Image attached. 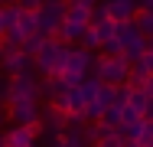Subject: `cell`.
Listing matches in <instances>:
<instances>
[{
  "label": "cell",
  "mask_w": 153,
  "mask_h": 147,
  "mask_svg": "<svg viewBox=\"0 0 153 147\" xmlns=\"http://www.w3.org/2000/svg\"><path fill=\"white\" fill-rule=\"evenodd\" d=\"M94 69V52L82 49V46H68V56H65V69H62V82L65 88H78Z\"/></svg>",
  "instance_id": "obj_1"
},
{
  "label": "cell",
  "mask_w": 153,
  "mask_h": 147,
  "mask_svg": "<svg viewBox=\"0 0 153 147\" xmlns=\"http://www.w3.org/2000/svg\"><path fill=\"white\" fill-rule=\"evenodd\" d=\"M65 20H68V23H78V26H91V10L82 7V3H68Z\"/></svg>",
  "instance_id": "obj_12"
},
{
  "label": "cell",
  "mask_w": 153,
  "mask_h": 147,
  "mask_svg": "<svg viewBox=\"0 0 153 147\" xmlns=\"http://www.w3.org/2000/svg\"><path fill=\"white\" fill-rule=\"evenodd\" d=\"M0 62H3V46H0Z\"/></svg>",
  "instance_id": "obj_32"
},
{
  "label": "cell",
  "mask_w": 153,
  "mask_h": 147,
  "mask_svg": "<svg viewBox=\"0 0 153 147\" xmlns=\"http://www.w3.org/2000/svg\"><path fill=\"white\" fill-rule=\"evenodd\" d=\"M82 49H88V52H94V49H101V39H98V33H94L91 26H88V33H85V39H82Z\"/></svg>",
  "instance_id": "obj_22"
},
{
  "label": "cell",
  "mask_w": 153,
  "mask_h": 147,
  "mask_svg": "<svg viewBox=\"0 0 153 147\" xmlns=\"http://www.w3.org/2000/svg\"><path fill=\"white\" fill-rule=\"evenodd\" d=\"M108 3V16L114 23H134L137 20V0H104Z\"/></svg>",
  "instance_id": "obj_10"
},
{
  "label": "cell",
  "mask_w": 153,
  "mask_h": 147,
  "mask_svg": "<svg viewBox=\"0 0 153 147\" xmlns=\"http://www.w3.org/2000/svg\"><path fill=\"white\" fill-rule=\"evenodd\" d=\"M147 82H150V72H147V65H143V59H140V62L130 65V88H143V92H147Z\"/></svg>",
  "instance_id": "obj_13"
},
{
  "label": "cell",
  "mask_w": 153,
  "mask_h": 147,
  "mask_svg": "<svg viewBox=\"0 0 153 147\" xmlns=\"http://www.w3.org/2000/svg\"><path fill=\"white\" fill-rule=\"evenodd\" d=\"M20 33H23V36H26V39H30V36H39V16H36V13H23V16H20Z\"/></svg>",
  "instance_id": "obj_15"
},
{
  "label": "cell",
  "mask_w": 153,
  "mask_h": 147,
  "mask_svg": "<svg viewBox=\"0 0 153 147\" xmlns=\"http://www.w3.org/2000/svg\"><path fill=\"white\" fill-rule=\"evenodd\" d=\"M101 56H111V59L124 56V49H121V39H117V36H114V39H108V43L101 46Z\"/></svg>",
  "instance_id": "obj_21"
},
{
  "label": "cell",
  "mask_w": 153,
  "mask_h": 147,
  "mask_svg": "<svg viewBox=\"0 0 153 147\" xmlns=\"http://www.w3.org/2000/svg\"><path fill=\"white\" fill-rule=\"evenodd\" d=\"M143 121H147V124H153V95H150V101H147V111H143Z\"/></svg>",
  "instance_id": "obj_25"
},
{
  "label": "cell",
  "mask_w": 153,
  "mask_h": 147,
  "mask_svg": "<svg viewBox=\"0 0 153 147\" xmlns=\"http://www.w3.org/2000/svg\"><path fill=\"white\" fill-rule=\"evenodd\" d=\"M101 79L98 75H88L82 85H78V92H82V98H85V105H91V101H98V95H101Z\"/></svg>",
  "instance_id": "obj_11"
},
{
  "label": "cell",
  "mask_w": 153,
  "mask_h": 147,
  "mask_svg": "<svg viewBox=\"0 0 153 147\" xmlns=\"http://www.w3.org/2000/svg\"><path fill=\"white\" fill-rule=\"evenodd\" d=\"M137 10L140 13H153V0H137Z\"/></svg>",
  "instance_id": "obj_24"
},
{
  "label": "cell",
  "mask_w": 153,
  "mask_h": 147,
  "mask_svg": "<svg viewBox=\"0 0 153 147\" xmlns=\"http://www.w3.org/2000/svg\"><path fill=\"white\" fill-rule=\"evenodd\" d=\"M91 75H98V79H101V85H111V88L130 85V62H127L124 56H117V59L98 56V59H94Z\"/></svg>",
  "instance_id": "obj_3"
},
{
  "label": "cell",
  "mask_w": 153,
  "mask_h": 147,
  "mask_svg": "<svg viewBox=\"0 0 153 147\" xmlns=\"http://www.w3.org/2000/svg\"><path fill=\"white\" fill-rule=\"evenodd\" d=\"M75 3H82V7H88V10H94V7L101 3V0H75Z\"/></svg>",
  "instance_id": "obj_28"
},
{
  "label": "cell",
  "mask_w": 153,
  "mask_h": 147,
  "mask_svg": "<svg viewBox=\"0 0 153 147\" xmlns=\"http://www.w3.org/2000/svg\"><path fill=\"white\" fill-rule=\"evenodd\" d=\"M101 124H108V128H114V131H117V128L124 124V108H108L104 118H101Z\"/></svg>",
  "instance_id": "obj_18"
},
{
  "label": "cell",
  "mask_w": 153,
  "mask_h": 147,
  "mask_svg": "<svg viewBox=\"0 0 153 147\" xmlns=\"http://www.w3.org/2000/svg\"><path fill=\"white\" fill-rule=\"evenodd\" d=\"M65 56H68V46L59 43V39H46V46L39 49V56L33 59V69L39 79H52V75H62L65 69Z\"/></svg>",
  "instance_id": "obj_2"
},
{
  "label": "cell",
  "mask_w": 153,
  "mask_h": 147,
  "mask_svg": "<svg viewBox=\"0 0 153 147\" xmlns=\"http://www.w3.org/2000/svg\"><path fill=\"white\" fill-rule=\"evenodd\" d=\"M117 39H121L124 59L130 65L143 59V33L137 29V23H117Z\"/></svg>",
  "instance_id": "obj_7"
},
{
  "label": "cell",
  "mask_w": 153,
  "mask_h": 147,
  "mask_svg": "<svg viewBox=\"0 0 153 147\" xmlns=\"http://www.w3.org/2000/svg\"><path fill=\"white\" fill-rule=\"evenodd\" d=\"M0 147H7V144H3V137H0Z\"/></svg>",
  "instance_id": "obj_33"
},
{
  "label": "cell",
  "mask_w": 153,
  "mask_h": 147,
  "mask_svg": "<svg viewBox=\"0 0 153 147\" xmlns=\"http://www.w3.org/2000/svg\"><path fill=\"white\" fill-rule=\"evenodd\" d=\"M65 3H75V0H65Z\"/></svg>",
  "instance_id": "obj_34"
},
{
  "label": "cell",
  "mask_w": 153,
  "mask_h": 147,
  "mask_svg": "<svg viewBox=\"0 0 153 147\" xmlns=\"http://www.w3.org/2000/svg\"><path fill=\"white\" fill-rule=\"evenodd\" d=\"M3 16H7V26H10V29H16V26H20V16H23V10L13 3V7H3ZM10 29H7V33H10Z\"/></svg>",
  "instance_id": "obj_19"
},
{
  "label": "cell",
  "mask_w": 153,
  "mask_h": 147,
  "mask_svg": "<svg viewBox=\"0 0 153 147\" xmlns=\"http://www.w3.org/2000/svg\"><path fill=\"white\" fill-rule=\"evenodd\" d=\"M16 7H20L23 13H39V7H42V0H16Z\"/></svg>",
  "instance_id": "obj_23"
},
{
  "label": "cell",
  "mask_w": 153,
  "mask_h": 147,
  "mask_svg": "<svg viewBox=\"0 0 153 147\" xmlns=\"http://www.w3.org/2000/svg\"><path fill=\"white\" fill-rule=\"evenodd\" d=\"M150 147H153V144H150Z\"/></svg>",
  "instance_id": "obj_35"
},
{
  "label": "cell",
  "mask_w": 153,
  "mask_h": 147,
  "mask_svg": "<svg viewBox=\"0 0 153 147\" xmlns=\"http://www.w3.org/2000/svg\"><path fill=\"white\" fill-rule=\"evenodd\" d=\"M0 72L7 75V79H16V75H23V72H33V59L26 52H7L3 62H0Z\"/></svg>",
  "instance_id": "obj_9"
},
{
  "label": "cell",
  "mask_w": 153,
  "mask_h": 147,
  "mask_svg": "<svg viewBox=\"0 0 153 147\" xmlns=\"http://www.w3.org/2000/svg\"><path fill=\"white\" fill-rule=\"evenodd\" d=\"M91 29L98 33L101 46H104L108 39H114V36H117V23H114V20H101V23H91Z\"/></svg>",
  "instance_id": "obj_14"
},
{
  "label": "cell",
  "mask_w": 153,
  "mask_h": 147,
  "mask_svg": "<svg viewBox=\"0 0 153 147\" xmlns=\"http://www.w3.org/2000/svg\"><path fill=\"white\" fill-rule=\"evenodd\" d=\"M147 101H150V95H147L143 88H134V92H130L127 108H134V111H140V115H143V111H147Z\"/></svg>",
  "instance_id": "obj_16"
},
{
  "label": "cell",
  "mask_w": 153,
  "mask_h": 147,
  "mask_svg": "<svg viewBox=\"0 0 153 147\" xmlns=\"http://www.w3.org/2000/svg\"><path fill=\"white\" fill-rule=\"evenodd\" d=\"M3 101H7V105H13V101H42V82H39V75H36V69L16 75V79H10Z\"/></svg>",
  "instance_id": "obj_4"
},
{
  "label": "cell",
  "mask_w": 153,
  "mask_h": 147,
  "mask_svg": "<svg viewBox=\"0 0 153 147\" xmlns=\"http://www.w3.org/2000/svg\"><path fill=\"white\" fill-rule=\"evenodd\" d=\"M143 52H153V36H143Z\"/></svg>",
  "instance_id": "obj_29"
},
{
  "label": "cell",
  "mask_w": 153,
  "mask_h": 147,
  "mask_svg": "<svg viewBox=\"0 0 153 147\" xmlns=\"http://www.w3.org/2000/svg\"><path fill=\"white\" fill-rule=\"evenodd\" d=\"M65 13H68V3L65 0H42L39 7V36L46 39H56L59 36V26L65 23Z\"/></svg>",
  "instance_id": "obj_5"
},
{
  "label": "cell",
  "mask_w": 153,
  "mask_h": 147,
  "mask_svg": "<svg viewBox=\"0 0 153 147\" xmlns=\"http://www.w3.org/2000/svg\"><path fill=\"white\" fill-rule=\"evenodd\" d=\"M137 29L143 33V36H153V13H137Z\"/></svg>",
  "instance_id": "obj_20"
},
{
  "label": "cell",
  "mask_w": 153,
  "mask_h": 147,
  "mask_svg": "<svg viewBox=\"0 0 153 147\" xmlns=\"http://www.w3.org/2000/svg\"><path fill=\"white\" fill-rule=\"evenodd\" d=\"M13 3H16V0H0V10H3V7H13Z\"/></svg>",
  "instance_id": "obj_30"
},
{
  "label": "cell",
  "mask_w": 153,
  "mask_h": 147,
  "mask_svg": "<svg viewBox=\"0 0 153 147\" xmlns=\"http://www.w3.org/2000/svg\"><path fill=\"white\" fill-rule=\"evenodd\" d=\"M98 105L108 111V108H117V88H111V85H104L101 88V95H98Z\"/></svg>",
  "instance_id": "obj_17"
},
{
  "label": "cell",
  "mask_w": 153,
  "mask_h": 147,
  "mask_svg": "<svg viewBox=\"0 0 153 147\" xmlns=\"http://www.w3.org/2000/svg\"><path fill=\"white\" fill-rule=\"evenodd\" d=\"M143 65H147V72L153 75V52H143Z\"/></svg>",
  "instance_id": "obj_26"
},
{
  "label": "cell",
  "mask_w": 153,
  "mask_h": 147,
  "mask_svg": "<svg viewBox=\"0 0 153 147\" xmlns=\"http://www.w3.org/2000/svg\"><path fill=\"white\" fill-rule=\"evenodd\" d=\"M7 29H10V26H7V16H3V10H0V39L7 36Z\"/></svg>",
  "instance_id": "obj_27"
},
{
  "label": "cell",
  "mask_w": 153,
  "mask_h": 147,
  "mask_svg": "<svg viewBox=\"0 0 153 147\" xmlns=\"http://www.w3.org/2000/svg\"><path fill=\"white\" fill-rule=\"evenodd\" d=\"M147 95H153V75H150V82H147Z\"/></svg>",
  "instance_id": "obj_31"
},
{
  "label": "cell",
  "mask_w": 153,
  "mask_h": 147,
  "mask_svg": "<svg viewBox=\"0 0 153 147\" xmlns=\"http://www.w3.org/2000/svg\"><path fill=\"white\" fill-rule=\"evenodd\" d=\"M7 118L16 128H39V121H42V101H13V105H7Z\"/></svg>",
  "instance_id": "obj_6"
},
{
  "label": "cell",
  "mask_w": 153,
  "mask_h": 147,
  "mask_svg": "<svg viewBox=\"0 0 153 147\" xmlns=\"http://www.w3.org/2000/svg\"><path fill=\"white\" fill-rule=\"evenodd\" d=\"M0 137H3L7 147H36V128H16V124H10V128L0 131Z\"/></svg>",
  "instance_id": "obj_8"
}]
</instances>
